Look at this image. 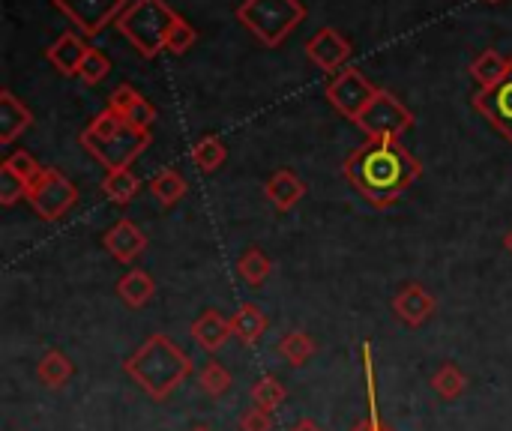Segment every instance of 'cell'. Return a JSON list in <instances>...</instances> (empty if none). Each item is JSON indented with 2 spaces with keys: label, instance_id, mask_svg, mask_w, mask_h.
Segmentation results:
<instances>
[{
  "label": "cell",
  "instance_id": "6da1fadb",
  "mask_svg": "<svg viewBox=\"0 0 512 431\" xmlns=\"http://www.w3.org/2000/svg\"><path fill=\"white\" fill-rule=\"evenodd\" d=\"M342 171L369 204L390 207L420 180L423 165L402 138H366L345 159Z\"/></svg>",
  "mask_w": 512,
  "mask_h": 431
},
{
  "label": "cell",
  "instance_id": "7a4b0ae2",
  "mask_svg": "<svg viewBox=\"0 0 512 431\" xmlns=\"http://www.w3.org/2000/svg\"><path fill=\"white\" fill-rule=\"evenodd\" d=\"M78 141L102 168L120 171L129 168L150 147V129H138L111 108H105L81 129Z\"/></svg>",
  "mask_w": 512,
  "mask_h": 431
},
{
  "label": "cell",
  "instance_id": "3957f363",
  "mask_svg": "<svg viewBox=\"0 0 512 431\" xmlns=\"http://www.w3.org/2000/svg\"><path fill=\"white\" fill-rule=\"evenodd\" d=\"M123 369L147 396L165 399L192 375V360L168 336L156 333L126 360Z\"/></svg>",
  "mask_w": 512,
  "mask_h": 431
},
{
  "label": "cell",
  "instance_id": "277c9868",
  "mask_svg": "<svg viewBox=\"0 0 512 431\" xmlns=\"http://www.w3.org/2000/svg\"><path fill=\"white\" fill-rule=\"evenodd\" d=\"M177 18L180 15L168 0H132L114 21V27L132 42V48L144 60H153L159 51H165L168 33Z\"/></svg>",
  "mask_w": 512,
  "mask_h": 431
},
{
  "label": "cell",
  "instance_id": "5b68a950",
  "mask_svg": "<svg viewBox=\"0 0 512 431\" xmlns=\"http://www.w3.org/2000/svg\"><path fill=\"white\" fill-rule=\"evenodd\" d=\"M234 15L267 48H276L303 24L306 6L300 0H243Z\"/></svg>",
  "mask_w": 512,
  "mask_h": 431
},
{
  "label": "cell",
  "instance_id": "8992f818",
  "mask_svg": "<svg viewBox=\"0 0 512 431\" xmlns=\"http://www.w3.org/2000/svg\"><path fill=\"white\" fill-rule=\"evenodd\" d=\"M27 201H30V207L36 210L39 219L57 222V219H63V216L75 207L78 189H75V183H72L66 174H60L57 168H39V174H36V177L30 180V186H27Z\"/></svg>",
  "mask_w": 512,
  "mask_h": 431
},
{
  "label": "cell",
  "instance_id": "52a82bcc",
  "mask_svg": "<svg viewBox=\"0 0 512 431\" xmlns=\"http://www.w3.org/2000/svg\"><path fill=\"white\" fill-rule=\"evenodd\" d=\"M357 126L366 132V138H402L414 126V111L402 105L390 90H378Z\"/></svg>",
  "mask_w": 512,
  "mask_h": 431
},
{
  "label": "cell",
  "instance_id": "ba28073f",
  "mask_svg": "<svg viewBox=\"0 0 512 431\" xmlns=\"http://www.w3.org/2000/svg\"><path fill=\"white\" fill-rule=\"evenodd\" d=\"M378 96V87L354 66L336 72L330 81H327V99L330 105L345 117V120H360L363 111L369 108V102Z\"/></svg>",
  "mask_w": 512,
  "mask_h": 431
},
{
  "label": "cell",
  "instance_id": "9c48e42d",
  "mask_svg": "<svg viewBox=\"0 0 512 431\" xmlns=\"http://www.w3.org/2000/svg\"><path fill=\"white\" fill-rule=\"evenodd\" d=\"M51 3L78 27L81 36H96L108 24H114L132 0H51Z\"/></svg>",
  "mask_w": 512,
  "mask_h": 431
},
{
  "label": "cell",
  "instance_id": "30bf717a",
  "mask_svg": "<svg viewBox=\"0 0 512 431\" xmlns=\"http://www.w3.org/2000/svg\"><path fill=\"white\" fill-rule=\"evenodd\" d=\"M474 108L512 144V57L504 81H498L492 90H480L474 96Z\"/></svg>",
  "mask_w": 512,
  "mask_h": 431
},
{
  "label": "cell",
  "instance_id": "8fae6325",
  "mask_svg": "<svg viewBox=\"0 0 512 431\" xmlns=\"http://www.w3.org/2000/svg\"><path fill=\"white\" fill-rule=\"evenodd\" d=\"M354 45L336 30V27H321L309 42H306V57L321 69V72H342V66L351 60Z\"/></svg>",
  "mask_w": 512,
  "mask_h": 431
},
{
  "label": "cell",
  "instance_id": "7c38bea8",
  "mask_svg": "<svg viewBox=\"0 0 512 431\" xmlns=\"http://www.w3.org/2000/svg\"><path fill=\"white\" fill-rule=\"evenodd\" d=\"M393 309H396V318H399L402 324H408V327H423V324L435 315L438 303H435V297H432L420 282H408V285H402L399 294L393 297Z\"/></svg>",
  "mask_w": 512,
  "mask_h": 431
},
{
  "label": "cell",
  "instance_id": "4fadbf2b",
  "mask_svg": "<svg viewBox=\"0 0 512 431\" xmlns=\"http://www.w3.org/2000/svg\"><path fill=\"white\" fill-rule=\"evenodd\" d=\"M108 108L138 129H150V123L156 120V108L132 84H117L108 96Z\"/></svg>",
  "mask_w": 512,
  "mask_h": 431
},
{
  "label": "cell",
  "instance_id": "5bb4252c",
  "mask_svg": "<svg viewBox=\"0 0 512 431\" xmlns=\"http://www.w3.org/2000/svg\"><path fill=\"white\" fill-rule=\"evenodd\" d=\"M105 249L120 261V264H132L144 249H147V237L138 231V225L132 219H117L105 234H102Z\"/></svg>",
  "mask_w": 512,
  "mask_h": 431
},
{
  "label": "cell",
  "instance_id": "9a60e30c",
  "mask_svg": "<svg viewBox=\"0 0 512 431\" xmlns=\"http://www.w3.org/2000/svg\"><path fill=\"white\" fill-rule=\"evenodd\" d=\"M90 45L84 42L81 33H60L48 48H45V60L60 72V75H78L84 57H87Z\"/></svg>",
  "mask_w": 512,
  "mask_h": 431
},
{
  "label": "cell",
  "instance_id": "2e32d148",
  "mask_svg": "<svg viewBox=\"0 0 512 431\" xmlns=\"http://www.w3.org/2000/svg\"><path fill=\"white\" fill-rule=\"evenodd\" d=\"M30 123H33L30 108L9 87H3L0 90V144H12L24 129H30Z\"/></svg>",
  "mask_w": 512,
  "mask_h": 431
},
{
  "label": "cell",
  "instance_id": "e0dca14e",
  "mask_svg": "<svg viewBox=\"0 0 512 431\" xmlns=\"http://www.w3.org/2000/svg\"><path fill=\"white\" fill-rule=\"evenodd\" d=\"M264 195L273 201V207L279 210H291L303 201L306 195V183L291 171V168H279L276 174H270L267 186H264Z\"/></svg>",
  "mask_w": 512,
  "mask_h": 431
},
{
  "label": "cell",
  "instance_id": "ac0fdd59",
  "mask_svg": "<svg viewBox=\"0 0 512 431\" xmlns=\"http://www.w3.org/2000/svg\"><path fill=\"white\" fill-rule=\"evenodd\" d=\"M192 336L204 351H219L234 333H231V318L219 315V312H204L195 324H192Z\"/></svg>",
  "mask_w": 512,
  "mask_h": 431
},
{
  "label": "cell",
  "instance_id": "d6986e66",
  "mask_svg": "<svg viewBox=\"0 0 512 431\" xmlns=\"http://www.w3.org/2000/svg\"><path fill=\"white\" fill-rule=\"evenodd\" d=\"M117 294H120V300H123L126 306L141 309L144 303L153 300L156 282H153V276H150L147 270H129V273L117 282Z\"/></svg>",
  "mask_w": 512,
  "mask_h": 431
},
{
  "label": "cell",
  "instance_id": "ffe728a7",
  "mask_svg": "<svg viewBox=\"0 0 512 431\" xmlns=\"http://www.w3.org/2000/svg\"><path fill=\"white\" fill-rule=\"evenodd\" d=\"M264 330H267V315L255 303H243L231 318V333L243 345H255L264 336Z\"/></svg>",
  "mask_w": 512,
  "mask_h": 431
},
{
  "label": "cell",
  "instance_id": "44dd1931",
  "mask_svg": "<svg viewBox=\"0 0 512 431\" xmlns=\"http://www.w3.org/2000/svg\"><path fill=\"white\" fill-rule=\"evenodd\" d=\"M507 69H510V57L498 54L495 48H486V51L471 63V75H474V81L480 84V90H492L498 81H504Z\"/></svg>",
  "mask_w": 512,
  "mask_h": 431
},
{
  "label": "cell",
  "instance_id": "7402d4cb",
  "mask_svg": "<svg viewBox=\"0 0 512 431\" xmlns=\"http://www.w3.org/2000/svg\"><path fill=\"white\" fill-rule=\"evenodd\" d=\"M102 192L108 201L126 207L129 201H135V195L141 192V180L129 171V168H120V171H108L105 180H102Z\"/></svg>",
  "mask_w": 512,
  "mask_h": 431
},
{
  "label": "cell",
  "instance_id": "603a6c76",
  "mask_svg": "<svg viewBox=\"0 0 512 431\" xmlns=\"http://www.w3.org/2000/svg\"><path fill=\"white\" fill-rule=\"evenodd\" d=\"M72 360L63 354V351H48V354H42V360H39V366H36V378H39V384H45V387H51V390H60L69 378H72Z\"/></svg>",
  "mask_w": 512,
  "mask_h": 431
},
{
  "label": "cell",
  "instance_id": "cb8c5ba5",
  "mask_svg": "<svg viewBox=\"0 0 512 431\" xmlns=\"http://www.w3.org/2000/svg\"><path fill=\"white\" fill-rule=\"evenodd\" d=\"M363 369H366V399H369V417L354 431H390L381 420L378 408V387H375V363H372V348L363 345Z\"/></svg>",
  "mask_w": 512,
  "mask_h": 431
},
{
  "label": "cell",
  "instance_id": "d4e9b609",
  "mask_svg": "<svg viewBox=\"0 0 512 431\" xmlns=\"http://www.w3.org/2000/svg\"><path fill=\"white\" fill-rule=\"evenodd\" d=\"M150 195L162 204V207H174L183 195H186V180L180 171L165 168L150 180Z\"/></svg>",
  "mask_w": 512,
  "mask_h": 431
},
{
  "label": "cell",
  "instance_id": "484cf974",
  "mask_svg": "<svg viewBox=\"0 0 512 431\" xmlns=\"http://www.w3.org/2000/svg\"><path fill=\"white\" fill-rule=\"evenodd\" d=\"M225 159H228V147H225V141L216 138V135H204V138L195 141V147H192V162H195L204 174L222 168Z\"/></svg>",
  "mask_w": 512,
  "mask_h": 431
},
{
  "label": "cell",
  "instance_id": "4316f807",
  "mask_svg": "<svg viewBox=\"0 0 512 431\" xmlns=\"http://www.w3.org/2000/svg\"><path fill=\"white\" fill-rule=\"evenodd\" d=\"M279 354H282V360L285 363H291V366H306L309 360H312V354H315V342L303 333V330H291V333H285L282 339H279Z\"/></svg>",
  "mask_w": 512,
  "mask_h": 431
},
{
  "label": "cell",
  "instance_id": "83f0119b",
  "mask_svg": "<svg viewBox=\"0 0 512 431\" xmlns=\"http://www.w3.org/2000/svg\"><path fill=\"white\" fill-rule=\"evenodd\" d=\"M270 270H273V264H270V258L261 252V249H246L240 258H237V276L243 279V282H249V285H264V279L270 276Z\"/></svg>",
  "mask_w": 512,
  "mask_h": 431
},
{
  "label": "cell",
  "instance_id": "f1b7e54d",
  "mask_svg": "<svg viewBox=\"0 0 512 431\" xmlns=\"http://www.w3.org/2000/svg\"><path fill=\"white\" fill-rule=\"evenodd\" d=\"M432 387L441 399H459L468 390V378L456 363H444L435 375H432Z\"/></svg>",
  "mask_w": 512,
  "mask_h": 431
},
{
  "label": "cell",
  "instance_id": "f546056e",
  "mask_svg": "<svg viewBox=\"0 0 512 431\" xmlns=\"http://www.w3.org/2000/svg\"><path fill=\"white\" fill-rule=\"evenodd\" d=\"M285 399H288V390L279 384V378H273V375H264L261 381H255V387H252V405H258V408H264V411H279L282 405H285Z\"/></svg>",
  "mask_w": 512,
  "mask_h": 431
},
{
  "label": "cell",
  "instance_id": "4dcf8cb0",
  "mask_svg": "<svg viewBox=\"0 0 512 431\" xmlns=\"http://www.w3.org/2000/svg\"><path fill=\"white\" fill-rule=\"evenodd\" d=\"M198 384L207 396L213 399H222L228 390H231V372L219 363V360H210L201 372H198Z\"/></svg>",
  "mask_w": 512,
  "mask_h": 431
},
{
  "label": "cell",
  "instance_id": "1f68e13d",
  "mask_svg": "<svg viewBox=\"0 0 512 431\" xmlns=\"http://www.w3.org/2000/svg\"><path fill=\"white\" fill-rule=\"evenodd\" d=\"M198 42V30L180 15L177 21H174V27H171V33H168V42H165V51H171V54H186L192 45Z\"/></svg>",
  "mask_w": 512,
  "mask_h": 431
},
{
  "label": "cell",
  "instance_id": "d6a6232c",
  "mask_svg": "<svg viewBox=\"0 0 512 431\" xmlns=\"http://www.w3.org/2000/svg\"><path fill=\"white\" fill-rule=\"evenodd\" d=\"M108 72H111V60L99 48H90L84 63H81V69H78V78L84 84H99L102 78H108Z\"/></svg>",
  "mask_w": 512,
  "mask_h": 431
},
{
  "label": "cell",
  "instance_id": "836d02e7",
  "mask_svg": "<svg viewBox=\"0 0 512 431\" xmlns=\"http://www.w3.org/2000/svg\"><path fill=\"white\" fill-rule=\"evenodd\" d=\"M21 198H27V180H21L18 174H12L9 168L0 165V204L12 207Z\"/></svg>",
  "mask_w": 512,
  "mask_h": 431
},
{
  "label": "cell",
  "instance_id": "e575fe53",
  "mask_svg": "<svg viewBox=\"0 0 512 431\" xmlns=\"http://www.w3.org/2000/svg\"><path fill=\"white\" fill-rule=\"evenodd\" d=\"M3 168H9L12 174H18L21 180H27V186H30V180L39 174V162L27 153V150H15V153H9L6 156V162H3Z\"/></svg>",
  "mask_w": 512,
  "mask_h": 431
},
{
  "label": "cell",
  "instance_id": "d590c367",
  "mask_svg": "<svg viewBox=\"0 0 512 431\" xmlns=\"http://www.w3.org/2000/svg\"><path fill=\"white\" fill-rule=\"evenodd\" d=\"M240 431H273V417H270V411H264V408H258V405L246 408L243 417H240Z\"/></svg>",
  "mask_w": 512,
  "mask_h": 431
},
{
  "label": "cell",
  "instance_id": "8d00e7d4",
  "mask_svg": "<svg viewBox=\"0 0 512 431\" xmlns=\"http://www.w3.org/2000/svg\"><path fill=\"white\" fill-rule=\"evenodd\" d=\"M291 431H321V429H318V426H315L312 420H303V423H297V426H294Z\"/></svg>",
  "mask_w": 512,
  "mask_h": 431
},
{
  "label": "cell",
  "instance_id": "74e56055",
  "mask_svg": "<svg viewBox=\"0 0 512 431\" xmlns=\"http://www.w3.org/2000/svg\"><path fill=\"white\" fill-rule=\"evenodd\" d=\"M504 246H507V249H510V255H512V228H510V234H507V237H504Z\"/></svg>",
  "mask_w": 512,
  "mask_h": 431
},
{
  "label": "cell",
  "instance_id": "f35d334b",
  "mask_svg": "<svg viewBox=\"0 0 512 431\" xmlns=\"http://www.w3.org/2000/svg\"><path fill=\"white\" fill-rule=\"evenodd\" d=\"M486 3H501V0H486Z\"/></svg>",
  "mask_w": 512,
  "mask_h": 431
},
{
  "label": "cell",
  "instance_id": "ab89813d",
  "mask_svg": "<svg viewBox=\"0 0 512 431\" xmlns=\"http://www.w3.org/2000/svg\"><path fill=\"white\" fill-rule=\"evenodd\" d=\"M192 431H207V429H192Z\"/></svg>",
  "mask_w": 512,
  "mask_h": 431
}]
</instances>
